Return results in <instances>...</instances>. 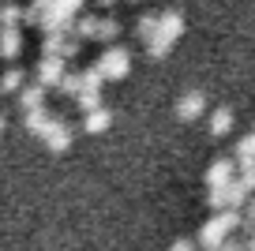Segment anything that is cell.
Segmentation results:
<instances>
[{
    "label": "cell",
    "mask_w": 255,
    "mask_h": 251,
    "mask_svg": "<svg viewBox=\"0 0 255 251\" xmlns=\"http://www.w3.org/2000/svg\"><path fill=\"white\" fill-rule=\"evenodd\" d=\"M38 139L45 142L49 150H53V154H64V150L72 146V127L64 124L60 117H49L45 124H41V131H38Z\"/></svg>",
    "instance_id": "obj_7"
},
{
    "label": "cell",
    "mask_w": 255,
    "mask_h": 251,
    "mask_svg": "<svg viewBox=\"0 0 255 251\" xmlns=\"http://www.w3.org/2000/svg\"><path fill=\"white\" fill-rule=\"evenodd\" d=\"M248 195H252V188H248V184L240 180V173H237L229 184H222V188H210L207 203L214 206V210H240V206L248 203Z\"/></svg>",
    "instance_id": "obj_3"
},
{
    "label": "cell",
    "mask_w": 255,
    "mask_h": 251,
    "mask_svg": "<svg viewBox=\"0 0 255 251\" xmlns=\"http://www.w3.org/2000/svg\"><path fill=\"white\" fill-rule=\"evenodd\" d=\"M19 53H23V30L19 26H0V56L15 60Z\"/></svg>",
    "instance_id": "obj_11"
},
{
    "label": "cell",
    "mask_w": 255,
    "mask_h": 251,
    "mask_svg": "<svg viewBox=\"0 0 255 251\" xmlns=\"http://www.w3.org/2000/svg\"><path fill=\"white\" fill-rule=\"evenodd\" d=\"M45 94H49V90L45 87H41V83H34V87H23V90H19V109H41V105H45Z\"/></svg>",
    "instance_id": "obj_13"
},
{
    "label": "cell",
    "mask_w": 255,
    "mask_h": 251,
    "mask_svg": "<svg viewBox=\"0 0 255 251\" xmlns=\"http://www.w3.org/2000/svg\"><path fill=\"white\" fill-rule=\"evenodd\" d=\"M79 45H83V38L72 30V26H64V30H45V41H41V53H49V56H75L79 53Z\"/></svg>",
    "instance_id": "obj_6"
},
{
    "label": "cell",
    "mask_w": 255,
    "mask_h": 251,
    "mask_svg": "<svg viewBox=\"0 0 255 251\" xmlns=\"http://www.w3.org/2000/svg\"><path fill=\"white\" fill-rule=\"evenodd\" d=\"M210 131L214 135H229L233 131V113L229 109H214L210 113Z\"/></svg>",
    "instance_id": "obj_17"
},
{
    "label": "cell",
    "mask_w": 255,
    "mask_h": 251,
    "mask_svg": "<svg viewBox=\"0 0 255 251\" xmlns=\"http://www.w3.org/2000/svg\"><path fill=\"white\" fill-rule=\"evenodd\" d=\"M4 127H8V120H4V113H0V135H4Z\"/></svg>",
    "instance_id": "obj_25"
},
{
    "label": "cell",
    "mask_w": 255,
    "mask_h": 251,
    "mask_svg": "<svg viewBox=\"0 0 255 251\" xmlns=\"http://www.w3.org/2000/svg\"><path fill=\"white\" fill-rule=\"evenodd\" d=\"M102 4H113V0H102Z\"/></svg>",
    "instance_id": "obj_26"
},
{
    "label": "cell",
    "mask_w": 255,
    "mask_h": 251,
    "mask_svg": "<svg viewBox=\"0 0 255 251\" xmlns=\"http://www.w3.org/2000/svg\"><path fill=\"white\" fill-rule=\"evenodd\" d=\"M23 71L19 68H8L4 71V75H0V90H4V94H19V90H23Z\"/></svg>",
    "instance_id": "obj_18"
},
{
    "label": "cell",
    "mask_w": 255,
    "mask_h": 251,
    "mask_svg": "<svg viewBox=\"0 0 255 251\" xmlns=\"http://www.w3.org/2000/svg\"><path fill=\"white\" fill-rule=\"evenodd\" d=\"M203 251H244V244H233V236L225 244H218V248H203Z\"/></svg>",
    "instance_id": "obj_23"
},
{
    "label": "cell",
    "mask_w": 255,
    "mask_h": 251,
    "mask_svg": "<svg viewBox=\"0 0 255 251\" xmlns=\"http://www.w3.org/2000/svg\"><path fill=\"white\" fill-rule=\"evenodd\" d=\"M56 90L60 94H68V98H75L83 90V71H64V79L56 83Z\"/></svg>",
    "instance_id": "obj_16"
},
{
    "label": "cell",
    "mask_w": 255,
    "mask_h": 251,
    "mask_svg": "<svg viewBox=\"0 0 255 251\" xmlns=\"http://www.w3.org/2000/svg\"><path fill=\"white\" fill-rule=\"evenodd\" d=\"M109 127H113V113L105 109V105H98V109L83 113V131H90V135H102V131H109Z\"/></svg>",
    "instance_id": "obj_12"
},
{
    "label": "cell",
    "mask_w": 255,
    "mask_h": 251,
    "mask_svg": "<svg viewBox=\"0 0 255 251\" xmlns=\"http://www.w3.org/2000/svg\"><path fill=\"white\" fill-rule=\"evenodd\" d=\"M94 64H98V71L105 75V83H113V79H124L128 71H131V53H128L124 45H113V41H109V49H105Z\"/></svg>",
    "instance_id": "obj_5"
},
{
    "label": "cell",
    "mask_w": 255,
    "mask_h": 251,
    "mask_svg": "<svg viewBox=\"0 0 255 251\" xmlns=\"http://www.w3.org/2000/svg\"><path fill=\"white\" fill-rule=\"evenodd\" d=\"M180 34H184V15L180 11H161L158 30H154V38L146 41V56H150V60H161V56L180 41Z\"/></svg>",
    "instance_id": "obj_1"
},
{
    "label": "cell",
    "mask_w": 255,
    "mask_h": 251,
    "mask_svg": "<svg viewBox=\"0 0 255 251\" xmlns=\"http://www.w3.org/2000/svg\"><path fill=\"white\" fill-rule=\"evenodd\" d=\"M237 229H240V210H218L210 221H203L199 244L203 248H218V244H225Z\"/></svg>",
    "instance_id": "obj_2"
},
{
    "label": "cell",
    "mask_w": 255,
    "mask_h": 251,
    "mask_svg": "<svg viewBox=\"0 0 255 251\" xmlns=\"http://www.w3.org/2000/svg\"><path fill=\"white\" fill-rule=\"evenodd\" d=\"M64 71H68V60L64 56H49L41 53V64H38V83L45 90H56V83L64 79Z\"/></svg>",
    "instance_id": "obj_8"
},
{
    "label": "cell",
    "mask_w": 255,
    "mask_h": 251,
    "mask_svg": "<svg viewBox=\"0 0 255 251\" xmlns=\"http://www.w3.org/2000/svg\"><path fill=\"white\" fill-rule=\"evenodd\" d=\"M169 251H199V248H195V244H191V240H176V244H173V248H169Z\"/></svg>",
    "instance_id": "obj_24"
},
{
    "label": "cell",
    "mask_w": 255,
    "mask_h": 251,
    "mask_svg": "<svg viewBox=\"0 0 255 251\" xmlns=\"http://www.w3.org/2000/svg\"><path fill=\"white\" fill-rule=\"evenodd\" d=\"M233 157H237V165H240V169L255 161V131H252V135H244V139L237 142V150H233Z\"/></svg>",
    "instance_id": "obj_15"
},
{
    "label": "cell",
    "mask_w": 255,
    "mask_h": 251,
    "mask_svg": "<svg viewBox=\"0 0 255 251\" xmlns=\"http://www.w3.org/2000/svg\"><path fill=\"white\" fill-rule=\"evenodd\" d=\"M154 30H158V15H143V19L135 23L139 41H150V38H154Z\"/></svg>",
    "instance_id": "obj_21"
},
{
    "label": "cell",
    "mask_w": 255,
    "mask_h": 251,
    "mask_svg": "<svg viewBox=\"0 0 255 251\" xmlns=\"http://www.w3.org/2000/svg\"><path fill=\"white\" fill-rule=\"evenodd\" d=\"M207 113V94L203 90H188V94L176 102V117L180 120H199Z\"/></svg>",
    "instance_id": "obj_10"
},
{
    "label": "cell",
    "mask_w": 255,
    "mask_h": 251,
    "mask_svg": "<svg viewBox=\"0 0 255 251\" xmlns=\"http://www.w3.org/2000/svg\"><path fill=\"white\" fill-rule=\"evenodd\" d=\"M75 102H79L83 113H90V109H98V105H102V90H79V94H75Z\"/></svg>",
    "instance_id": "obj_20"
},
{
    "label": "cell",
    "mask_w": 255,
    "mask_h": 251,
    "mask_svg": "<svg viewBox=\"0 0 255 251\" xmlns=\"http://www.w3.org/2000/svg\"><path fill=\"white\" fill-rule=\"evenodd\" d=\"M240 180H244L248 188L255 191V161H252V165H244V169H240Z\"/></svg>",
    "instance_id": "obj_22"
},
{
    "label": "cell",
    "mask_w": 255,
    "mask_h": 251,
    "mask_svg": "<svg viewBox=\"0 0 255 251\" xmlns=\"http://www.w3.org/2000/svg\"><path fill=\"white\" fill-rule=\"evenodd\" d=\"M237 173H240L237 157H218V161L207 169V176H203V180H207V191H210V188H222V184H229Z\"/></svg>",
    "instance_id": "obj_9"
},
{
    "label": "cell",
    "mask_w": 255,
    "mask_h": 251,
    "mask_svg": "<svg viewBox=\"0 0 255 251\" xmlns=\"http://www.w3.org/2000/svg\"><path fill=\"white\" fill-rule=\"evenodd\" d=\"M23 11L26 8H19L15 0H0V26H19L23 23Z\"/></svg>",
    "instance_id": "obj_14"
},
{
    "label": "cell",
    "mask_w": 255,
    "mask_h": 251,
    "mask_svg": "<svg viewBox=\"0 0 255 251\" xmlns=\"http://www.w3.org/2000/svg\"><path fill=\"white\" fill-rule=\"evenodd\" d=\"M117 34H120V23L117 19H98V30H94V41H117Z\"/></svg>",
    "instance_id": "obj_19"
},
{
    "label": "cell",
    "mask_w": 255,
    "mask_h": 251,
    "mask_svg": "<svg viewBox=\"0 0 255 251\" xmlns=\"http://www.w3.org/2000/svg\"><path fill=\"white\" fill-rule=\"evenodd\" d=\"M79 8H83V0H49V8L41 11L38 26H41V30H64V26L75 23Z\"/></svg>",
    "instance_id": "obj_4"
}]
</instances>
